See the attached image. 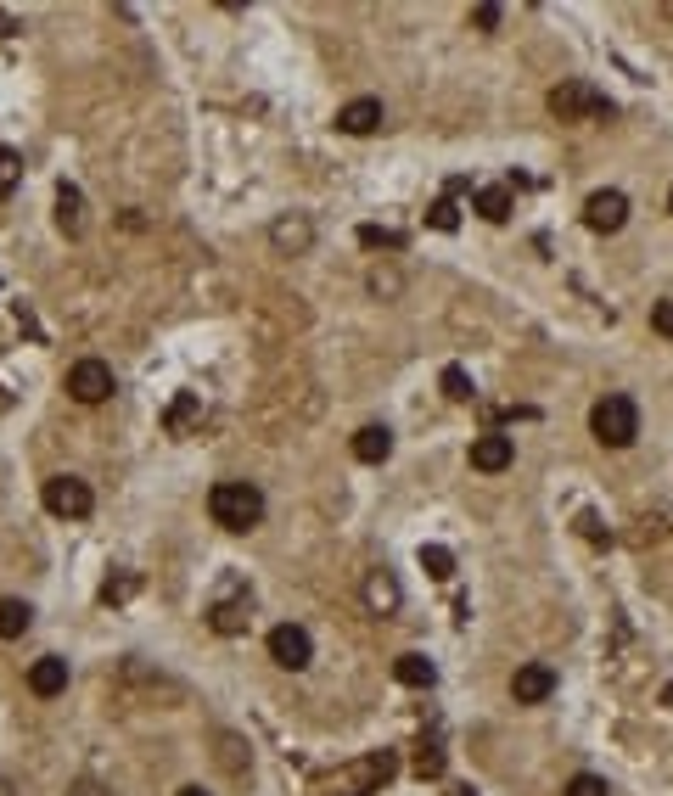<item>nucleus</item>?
Listing matches in <instances>:
<instances>
[{"mask_svg":"<svg viewBox=\"0 0 673 796\" xmlns=\"http://www.w3.org/2000/svg\"><path fill=\"white\" fill-rule=\"evenodd\" d=\"M208 516L225 533H247V527L264 522V494L253 483H214L208 488Z\"/></svg>","mask_w":673,"mask_h":796,"instance_id":"obj_1","label":"nucleus"},{"mask_svg":"<svg viewBox=\"0 0 673 796\" xmlns=\"http://www.w3.org/2000/svg\"><path fill=\"white\" fill-rule=\"evenodd\" d=\"M589 432L606 443V449H629L640 438V410H634L629 393H606L595 410H589Z\"/></svg>","mask_w":673,"mask_h":796,"instance_id":"obj_2","label":"nucleus"},{"mask_svg":"<svg viewBox=\"0 0 673 796\" xmlns=\"http://www.w3.org/2000/svg\"><path fill=\"white\" fill-rule=\"evenodd\" d=\"M247 617H253V589H247V578L225 572L219 589H214V600H208V623H214L219 634H242Z\"/></svg>","mask_w":673,"mask_h":796,"instance_id":"obj_3","label":"nucleus"},{"mask_svg":"<svg viewBox=\"0 0 673 796\" xmlns=\"http://www.w3.org/2000/svg\"><path fill=\"white\" fill-rule=\"evenodd\" d=\"M393 774H399V757H393V752H371V757H359V763H348L343 774L331 780L326 796H371V791H382Z\"/></svg>","mask_w":673,"mask_h":796,"instance_id":"obj_4","label":"nucleus"},{"mask_svg":"<svg viewBox=\"0 0 673 796\" xmlns=\"http://www.w3.org/2000/svg\"><path fill=\"white\" fill-rule=\"evenodd\" d=\"M545 101H550V113L567 118V124H578V118H612V101L589 85V79H561Z\"/></svg>","mask_w":673,"mask_h":796,"instance_id":"obj_5","label":"nucleus"},{"mask_svg":"<svg viewBox=\"0 0 673 796\" xmlns=\"http://www.w3.org/2000/svg\"><path fill=\"white\" fill-rule=\"evenodd\" d=\"M40 499H45V511L57 516V522H85L90 505H96V494H90L85 477H45Z\"/></svg>","mask_w":673,"mask_h":796,"instance_id":"obj_6","label":"nucleus"},{"mask_svg":"<svg viewBox=\"0 0 673 796\" xmlns=\"http://www.w3.org/2000/svg\"><path fill=\"white\" fill-rule=\"evenodd\" d=\"M113 365L107 359H79V365L68 370V393L79 398V404H101V398H113Z\"/></svg>","mask_w":673,"mask_h":796,"instance_id":"obj_7","label":"nucleus"},{"mask_svg":"<svg viewBox=\"0 0 673 796\" xmlns=\"http://www.w3.org/2000/svg\"><path fill=\"white\" fill-rule=\"evenodd\" d=\"M270 656H275V668L303 673L309 656H315V645H309V634H303L298 623H281V628H270Z\"/></svg>","mask_w":673,"mask_h":796,"instance_id":"obj_8","label":"nucleus"},{"mask_svg":"<svg viewBox=\"0 0 673 796\" xmlns=\"http://www.w3.org/2000/svg\"><path fill=\"white\" fill-rule=\"evenodd\" d=\"M584 225L601 230V236L623 230V225H629V197H623V191H595V197L584 202Z\"/></svg>","mask_w":673,"mask_h":796,"instance_id":"obj_9","label":"nucleus"},{"mask_svg":"<svg viewBox=\"0 0 673 796\" xmlns=\"http://www.w3.org/2000/svg\"><path fill=\"white\" fill-rule=\"evenodd\" d=\"M270 242H275V253H309V247H315V219L309 214H281L270 225Z\"/></svg>","mask_w":673,"mask_h":796,"instance_id":"obj_10","label":"nucleus"},{"mask_svg":"<svg viewBox=\"0 0 673 796\" xmlns=\"http://www.w3.org/2000/svg\"><path fill=\"white\" fill-rule=\"evenodd\" d=\"M550 690H556V673H550L545 662H528V668L511 673V696L522 701V707H539V701H550Z\"/></svg>","mask_w":673,"mask_h":796,"instance_id":"obj_11","label":"nucleus"},{"mask_svg":"<svg viewBox=\"0 0 673 796\" xmlns=\"http://www.w3.org/2000/svg\"><path fill=\"white\" fill-rule=\"evenodd\" d=\"M511 460H516V443L505 438V432L488 427L483 438H472V466H477V471H505Z\"/></svg>","mask_w":673,"mask_h":796,"instance_id":"obj_12","label":"nucleus"},{"mask_svg":"<svg viewBox=\"0 0 673 796\" xmlns=\"http://www.w3.org/2000/svg\"><path fill=\"white\" fill-rule=\"evenodd\" d=\"M382 101L376 96H359V101H348L343 113H337V129H343V135H376V129H382Z\"/></svg>","mask_w":673,"mask_h":796,"instance_id":"obj_13","label":"nucleus"},{"mask_svg":"<svg viewBox=\"0 0 673 796\" xmlns=\"http://www.w3.org/2000/svg\"><path fill=\"white\" fill-rule=\"evenodd\" d=\"M29 690L40 701L62 696V690H68V662H62V656H40V662L29 668Z\"/></svg>","mask_w":673,"mask_h":796,"instance_id":"obj_14","label":"nucleus"},{"mask_svg":"<svg viewBox=\"0 0 673 796\" xmlns=\"http://www.w3.org/2000/svg\"><path fill=\"white\" fill-rule=\"evenodd\" d=\"M57 230L62 236H85V197H79V185H57Z\"/></svg>","mask_w":673,"mask_h":796,"instance_id":"obj_15","label":"nucleus"},{"mask_svg":"<svg viewBox=\"0 0 673 796\" xmlns=\"http://www.w3.org/2000/svg\"><path fill=\"white\" fill-rule=\"evenodd\" d=\"M387 455H393V432H387V427H359V432H354V460H365V466H382Z\"/></svg>","mask_w":673,"mask_h":796,"instance_id":"obj_16","label":"nucleus"},{"mask_svg":"<svg viewBox=\"0 0 673 796\" xmlns=\"http://www.w3.org/2000/svg\"><path fill=\"white\" fill-rule=\"evenodd\" d=\"M365 606L382 612V617L399 612V583H393V572H371V578H365Z\"/></svg>","mask_w":673,"mask_h":796,"instance_id":"obj_17","label":"nucleus"},{"mask_svg":"<svg viewBox=\"0 0 673 796\" xmlns=\"http://www.w3.org/2000/svg\"><path fill=\"white\" fill-rule=\"evenodd\" d=\"M393 679L399 684H410V690H432V684H438V668H432L427 656H399V662H393Z\"/></svg>","mask_w":673,"mask_h":796,"instance_id":"obj_18","label":"nucleus"},{"mask_svg":"<svg viewBox=\"0 0 673 796\" xmlns=\"http://www.w3.org/2000/svg\"><path fill=\"white\" fill-rule=\"evenodd\" d=\"M34 623V606L29 600H0V640H23Z\"/></svg>","mask_w":673,"mask_h":796,"instance_id":"obj_19","label":"nucleus"},{"mask_svg":"<svg viewBox=\"0 0 673 796\" xmlns=\"http://www.w3.org/2000/svg\"><path fill=\"white\" fill-rule=\"evenodd\" d=\"M477 214H483L488 225L511 219V191H505V185H488V191H477Z\"/></svg>","mask_w":673,"mask_h":796,"instance_id":"obj_20","label":"nucleus"},{"mask_svg":"<svg viewBox=\"0 0 673 796\" xmlns=\"http://www.w3.org/2000/svg\"><path fill=\"white\" fill-rule=\"evenodd\" d=\"M197 415H202V398L197 393H180L169 404V432H174V438H186V427L197 421Z\"/></svg>","mask_w":673,"mask_h":796,"instance_id":"obj_21","label":"nucleus"},{"mask_svg":"<svg viewBox=\"0 0 673 796\" xmlns=\"http://www.w3.org/2000/svg\"><path fill=\"white\" fill-rule=\"evenodd\" d=\"M17 180H23V157H17L12 146H0V202L17 191Z\"/></svg>","mask_w":673,"mask_h":796,"instance_id":"obj_22","label":"nucleus"},{"mask_svg":"<svg viewBox=\"0 0 673 796\" xmlns=\"http://www.w3.org/2000/svg\"><path fill=\"white\" fill-rule=\"evenodd\" d=\"M416 774H421V780H438V774H444V746H438V740H421Z\"/></svg>","mask_w":673,"mask_h":796,"instance_id":"obj_23","label":"nucleus"},{"mask_svg":"<svg viewBox=\"0 0 673 796\" xmlns=\"http://www.w3.org/2000/svg\"><path fill=\"white\" fill-rule=\"evenodd\" d=\"M421 567H427L432 578H449V572H455V555H449L444 544H421Z\"/></svg>","mask_w":673,"mask_h":796,"instance_id":"obj_24","label":"nucleus"},{"mask_svg":"<svg viewBox=\"0 0 673 796\" xmlns=\"http://www.w3.org/2000/svg\"><path fill=\"white\" fill-rule=\"evenodd\" d=\"M359 242H365V247H387V253H399L404 236H399V230H382V225H359Z\"/></svg>","mask_w":673,"mask_h":796,"instance_id":"obj_25","label":"nucleus"},{"mask_svg":"<svg viewBox=\"0 0 673 796\" xmlns=\"http://www.w3.org/2000/svg\"><path fill=\"white\" fill-rule=\"evenodd\" d=\"M427 225H432V230H444V236H449V230L460 225L455 202H449V197H438V202H432V208H427Z\"/></svg>","mask_w":673,"mask_h":796,"instance_id":"obj_26","label":"nucleus"},{"mask_svg":"<svg viewBox=\"0 0 673 796\" xmlns=\"http://www.w3.org/2000/svg\"><path fill=\"white\" fill-rule=\"evenodd\" d=\"M444 393L455 398V404H466V398H472V376H466L460 365H449V370H444Z\"/></svg>","mask_w":673,"mask_h":796,"instance_id":"obj_27","label":"nucleus"},{"mask_svg":"<svg viewBox=\"0 0 673 796\" xmlns=\"http://www.w3.org/2000/svg\"><path fill=\"white\" fill-rule=\"evenodd\" d=\"M219 763H225L230 774H242V768H247V757H242V740H236V735H219Z\"/></svg>","mask_w":673,"mask_h":796,"instance_id":"obj_28","label":"nucleus"},{"mask_svg":"<svg viewBox=\"0 0 673 796\" xmlns=\"http://www.w3.org/2000/svg\"><path fill=\"white\" fill-rule=\"evenodd\" d=\"M651 331H657V337H668V342H673V298H662L657 309H651Z\"/></svg>","mask_w":673,"mask_h":796,"instance_id":"obj_29","label":"nucleus"},{"mask_svg":"<svg viewBox=\"0 0 673 796\" xmlns=\"http://www.w3.org/2000/svg\"><path fill=\"white\" fill-rule=\"evenodd\" d=\"M561 796H606V780H595V774H578V780L567 785Z\"/></svg>","mask_w":673,"mask_h":796,"instance_id":"obj_30","label":"nucleus"},{"mask_svg":"<svg viewBox=\"0 0 673 796\" xmlns=\"http://www.w3.org/2000/svg\"><path fill=\"white\" fill-rule=\"evenodd\" d=\"M399 286H404V281H399L393 270H371V292H376V298H393Z\"/></svg>","mask_w":673,"mask_h":796,"instance_id":"obj_31","label":"nucleus"},{"mask_svg":"<svg viewBox=\"0 0 673 796\" xmlns=\"http://www.w3.org/2000/svg\"><path fill=\"white\" fill-rule=\"evenodd\" d=\"M472 23H477V29L488 34V29H494V23H500V6H472Z\"/></svg>","mask_w":673,"mask_h":796,"instance_id":"obj_32","label":"nucleus"},{"mask_svg":"<svg viewBox=\"0 0 673 796\" xmlns=\"http://www.w3.org/2000/svg\"><path fill=\"white\" fill-rule=\"evenodd\" d=\"M17 29H23V23H17V17L6 12V6H0V34H17Z\"/></svg>","mask_w":673,"mask_h":796,"instance_id":"obj_33","label":"nucleus"},{"mask_svg":"<svg viewBox=\"0 0 673 796\" xmlns=\"http://www.w3.org/2000/svg\"><path fill=\"white\" fill-rule=\"evenodd\" d=\"M180 796H208V791H202V785H180Z\"/></svg>","mask_w":673,"mask_h":796,"instance_id":"obj_34","label":"nucleus"},{"mask_svg":"<svg viewBox=\"0 0 673 796\" xmlns=\"http://www.w3.org/2000/svg\"><path fill=\"white\" fill-rule=\"evenodd\" d=\"M0 796H17V791H12V780H6V774H0Z\"/></svg>","mask_w":673,"mask_h":796,"instance_id":"obj_35","label":"nucleus"},{"mask_svg":"<svg viewBox=\"0 0 673 796\" xmlns=\"http://www.w3.org/2000/svg\"><path fill=\"white\" fill-rule=\"evenodd\" d=\"M662 12H668V17H673V6H662Z\"/></svg>","mask_w":673,"mask_h":796,"instance_id":"obj_36","label":"nucleus"},{"mask_svg":"<svg viewBox=\"0 0 673 796\" xmlns=\"http://www.w3.org/2000/svg\"><path fill=\"white\" fill-rule=\"evenodd\" d=\"M668 208H673V191H668Z\"/></svg>","mask_w":673,"mask_h":796,"instance_id":"obj_37","label":"nucleus"}]
</instances>
